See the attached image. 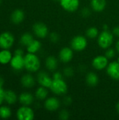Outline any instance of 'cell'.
Segmentation results:
<instances>
[{
	"label": "cell",
	"instance_id": "obj_28",
	"mask_svg": "<svg viewBox=\"0 0 119 120\" xmlns=\"http://www.w3.org/2000/svg\"><path fill=\"white\" fill-rule=\"evenodd\" d=\"M116 52L114 51V49H107V50L105 52V56L108 58V59H112V58H114L115 56Z\"/></svg>",
	"mask_w": 119,
	"mask_h": 120
},
{
	"label": "cell",
	"instance_id": "obj_33",
	"mask_svg": "<svg viewBox=\"0 0 119 120\" xmlns=\"http://www.w3.org/2000/svg\"><path fill=\"white\" fill-rule=\"evenodd\" d=\"M4 93H5V91H4V89H2V86H0V105L4 101Z\"/></svg>",
	"mask_w": 119,
	"mask_h": 120
},
{
	"label": "cell",
	"instance_id": "obj_9",
	"mask_svg": "<svg viewBox=\"0 0 119 120\" xmlns=\"http://www.w3.org/2000/svg\"><path fill=\"white\" fill-rule=\"evenodd\" d=\"M107 75L114 80H119V63L114 61L108 64L107 67Z\"/></svg>",
	"mask_w": 119,
	"mask_h": 120
},
{
	"label": "cell",
	"instance_id": "obj_14",
	"mask_svg": "<svg viewBox=\"0 0 119 120\" xmlns=\"http://www.w3.org/2000/svg\"><path fill=\"white\" fill-rule=\"evenodd\" d=\"M11 65L15 70H20L25 68V59L22 56L15 55L11 60Z\"/></svg>",
	"mask_w": 119,
	"mask_h": 120
},
{
	"label": "cell",
	"instance_id": "obj_3",
	"mask_svg": "<svg viewBox=\"0 0 119 120\" xmlns=\"http://www.w3.org/2000/svg\"><path fill=\"white\" fill-rule=\"evenodd\" d=\"M53 93L57 95H64L68 90V86L66 82L62 79H53L50 87Z\"/></svg>",
	"mask_w": 119,
	"mask_h": 120
},
{
	"label": "cell",
	"instance_id": "obj_12",
	"mask_svg": "<svg viewBox=\"0 0 119 120\" xmlns=\"http://www.w3.org/2000/svg\"><path fill=\"white\" fill-rule=\"evenodd\" d=\"M60 106V103L59 100L55 97H50L47 98L44 103L45 108L50 112L56 111L58 109H59Z\"/></svg>",
	"mask_w": 119,
	"mask_h": 120
},
{
	"label": "cell",
	"instance_id": "obj_42",
	"mask_svg": "<svg viewBox=\"0 0 119 120\" xmlns=\"http://www.w3.org/2000/svg\"><path fill=\"white\" fill-rule=\"evenodd\" d=\"M1 0H0V4H1Z\"/></svg>",
	"mask_w": 119,
	"mask_h": 120
},
{
	"label": "cell",
	"instance_id": "obj_38",
	"mask_svg": "<svg viewBox=\"0 0 119 120\" xmlns=\"http://www.w3.org/2000/svg\"><path fill=\"white\" fill-rule=\"evenodd\" d=\"M4 83V81L3 79V78L1 77H0V86H2Z\"/></svg>",
	"mask_w": 119,
	"mask_h": 120
},
{
	"label": "cell",
	"instance_id": "obj_16",
	"mask_svg": "<svg viewBox=\"0 0 119 120\" xmlns=\"http://www.w3.org/2000/svg\"><path fill=\"white\" fill-rule=\"evenodd\" d=\"M19 101L22 105L29 106L34 101V97L31 94L29 93H22L19 96Z\"/></svg>",
	"mask_w": 119,
	"mask_h": 120
},
{
	"label": "cell",
	"instance_id": "obj_35",
	"mask_svg": "<svg viewBox=\"0 0 119 120\" xmlns=\"http://www.w3.org/2000/svg\"><path fill=\"white\" fill-rule=\"evenodd\" d=\"M64 103L65 105H69L72 103V98L70 97H65L64 100Z\"/></svg>",
	"mask_w": 119,
	"mask_h": 120
},
{
	"label": "cell",
	"instance_id": "obj_30",
	"mask_svg": "<svg viewBox=\"0 0 119 120\" xmlns=\"http://www.w3.org/2000/svg\"><path fill=\"white\" fill-rule=\"evenodd\" d=\"M69 118V112L67 110H62L60 112V119L66 120Z\"/></svg>",
	"mask_w": 119,
	"mask_h": 120
},
{
	"label": "cell",
	"instance_id": "obj_17",
	"mask_svg": "<svg viewBox=\"0 0 119 120\" xmlns=\"http://www.w3.org/2000/svg\"><path fill=\"white\" fill-rule=\"evenodd\" d=\"M91 7L96 12L102 11L106 7V0H91Z\"/></svg>",
	"mask_w": 119,
	"mask_h": 120
},
{
	"label": "cell",
	"instance_id": "obj_18",
	"mask_svg": "<svg viewBox=\"0 0 119 120\" xmlns=\"http://www.w3.org/2000/svg\"><path fill=\"white\" fill-rule=\"evenodd\" d=\"M21 84L25 88H31L35 84V80L31 75H25L21 78Z\"/></svg>",
	"mask_w": 119,
	"mask_h": 120
},
{
	"label": "cell",
	"instance_id": "obj_1",
	"mask_svg": "<svg viewBox=\"0 0 119 120\" xmlns=\"http://www.w3.org/2000/svg\"><path fill=\"white\" fill-rule=\"evenodd\" d=\"M25 68L29 72H35L38 71L41 66L40 60L35 53H28L24 57Z\"/></svg>",
	"mask_w": 119,
	"mask_h": 120
},
{
	"label": "cell",
	"instance_id": "obj_31",
	"mask_svg": "<svg viewBox=\"0 0 119 120\" xmlns=\"http://www.w3.org/2000/svg\"><path fill=\"white\" fill-rule=\"evenodd\" d=\"M64 74L65 76L67 77H72L74 74V71H73V69L72 68H69V67H67L64 70Z\"/></svg>",
	"mask_w": 119,
	"mask_h": 120
},
{
	"label": "cell",
	"instance_id": "obj_20",
	"mask_svg": "<svg viewBox=\"0 0 119 120\" xmlns=\"http://www.w3.org/2000/svg\"><path fill=\"white\" fill-rule=\"evenodd\" d=\"M86 83L90 86H95L99 82V78L95 72H89L86 77Z\"/></svg>",
	"mask_w": 119,
	"mask_h": 120
},
{
	"label": "cell",
	"instance_id": "obj_7",
	"mask_svg": "<svg viewBox=\"0 0 119 120\" xmlns=\"http://www.w3.org/2000/svg\"><path fill=\"white\" fill-rule=\"evenodd\" d=\"M33 31L34 34L41 39L45 38L48 33L47 26L43 22H36L33 25Z\"/></svg>",
	"mask_w": 119,
	"mask_h": 120
},
{
	"label": "cell",
	"instance_id": "obj_24",
	"mask_svg": "<svg viewBox=\"0 0 119 120\" xmlns=\"http://www.w3.org/2000/svg\"><path fill=\"white\" fill-rule=\"evenodd\" d=\"M48 94V92L47 88L41 86L36 89V93H35V96L37 99L42 101L47 98Z\"/></svg>",
	"mask_w": 119,
	"mask_h": 120
},
{
	"label": "cell",
	"instance_id": "obj_21",
	"mask_svg": "<svg viewBox=\"0 0 119 120\" xmlns=\"http://www.w3.org/2000/svg\"><path fill=\"white\" fill-rule=\"evenodd\" d=\"M12 55L8 49H3L0 51V63L7 64L11 62Z\"/></svg>",
	"mask_w": 119,
	"mask_h": 120
},
{
	"label": "cell",
	"instance_id": "obj_4",
	"mask_svg": "<svg viewBox=\"0 0 119 120\" xmlns=\"http://www.w3.org/2000/svg\"><path fill=\"white\" fill-rule=\"evenodd\" d=\"M88 42L85 37L82 35H78L74 37L71 41L72 49L76 51H81L84 50L87 46Z\"/></svg>",
	"mask_w": 119,
	"mask_h": 120
},
{
	"label": "cell",
	"instance_id": "obj_29",
	"mask_svg": "<svg viewBox=\"0 0 119 120\" xmlns=\"http://www.w3.org/2000/svg\"><path fill=\"white\" fill-rule=\"evenodd\" d=\"M50 39L52 42L56 43L59 41V35L55 32H53L50 34Z\"/></svg>",
	"mask_w": 119,
	"mask_h": 120
},
{
	"label": "cell",
	"instance_id": "obj_11",
	"mask_svg": "<svg viewBox=\"0 0 119 120\" xmlns=\"http://www.w3.org/2000/svg\"><path fill=\"white\" fill-rule=\"evenodd\" d=\"M37 80H38V82L40 84L41 86H44L46 88H50L51 84H52L53 79L46 72H40L38 74Z\"/></svg>",
	"mask_w": 119,
	"mask_h": 120
},
{
	"label": "cell",
	"instance_id": "obj_13",
	"mask_svg": "<svg viewBox=\"0 0 119 120\" xmlns=\"http://www.w3.org/2000/svg\"><path fill=\"white\" fill-rule=\"evenodd\" d=\"M74 53L72 49L68 47H65L62 49L59 53L60 60L63 63H69L73 58Z\"/></svg>",
	"mask_w": 119,
	"mask_h": 120
},
{
	"label": "cell",
	"instance_id": "obj_40",
	"mask_svg": "<svg viewBox=\"0 0 119 120\" xmlns=\"http://www.w3.org/2000/svg\"><path fill=\"white\" fill-rule=\"evenodd\" d=\"M116 109H117V111L119 112V102L117 103V105H116Z\"/></svg>",
	"mask_w": 119,
	"mask_h": 120
},
{
	"label": "cell",
	"instance_id": "obj_36",
	"mask_svg": "<svg viewBox=\"0 0 119 120\" xmlns=\"http://www.w3.org/2000/svg\"><path fill=\"white\" fill-rule=\"evenodd\" d=\"M113 33H114V35H116V36H117V37H119V27H116L114 29V30H113Z\"/></svg>",
	"mask_w": 119,
	"mask_h": 120
},
{
	"label": "cell",
	"instance_id": "obj_8",
	"mask_svg": "<svg viewBox=\"0 0 119 120\" xmlns=\"http://www.w3.org/2000/svg\"><path fill=\"white\" fill-rule=\"evenodd\" d=\"M108 58L105 56H97L94 58L92 62L93 68L97 70H102L107 68L109 63Z\"/></svg>",
	"mask_w": 119,
	"mask_h": 120
},
{
	"label": "cell",
	"instance_id": "obj_15",
	"mask_svg": "<svg viewBox=\"0 0 119 120\" xmlns=\"http://www.w3.org/2000/svg\"><path fill=\"white\" fill-rule=\"evenodd\" d=\"M25 13L20 9H16L11 13V19L14 24H19L24 20Z\"/></svg>",
	"mask_w": 119,
	"mask_h": 120
},
{
	"label": "cell",
	"instance_id": "obj_19",
	"mask_svg": "<svg viewBox=\"0 0 119 120\" xmlns=\"http://www.w3.org/2000/svg\"><path fill=\"white\" fill-rule=\"evenodd\" d=\"M4 101L9 105L14 104L17 101V96L14 91L11 90L5 91L4 93Z\"/></svg>",
	"mask_w": 119,
	"mask_h": 120
},
{
	"label": "cell",
	"instance_id": "obj_27",
	"mask_svg": "<svg viewBox=\"0 0 119 120\" xmlns=\"http://www.w3.org/2000/svg\"><path fill=\"white\" fill-rule=\"evenodd\" d=\"M86 35L90 39H95V38L97 37L99 35L97 28H96L95 27H89L86 31Z\"/></svg>",
	"mask_w": 119,
	"mask_h": 120
},
{
	"label": "cell",
	"instance_id": "obj_32",
	"mask_svg": "<svg viewBox=\"0 0 119 120\" xmlns=\"http://www.w3.org/2000/svg\"><path fill=\"white\" fill-rule=\"evenodd\" d=\"M62 79V75L60 72H56L53 74V79Z\"/></svg>",
	"mask_w": 119,
	"mask_h": 120
},
{
	"label": "cell",
	"instance_id": "obj_10",
	"mask_svg": "<svg viewBox=\"0 0 119 120\" xmlns=\"http://www.w3.org/2000/svg\"><path fill=\"white\" fill-rule=\"evenodd\" d=\"M61 6L68 12L76 11L79 6V0H60Z\"/></svg>",
	"mask_w": 119,
	"mask_h": 120
},
{
	"label": "cell",
	"instance_id": "obj_2",
	"mask_svg": "<svg viewBox=\"0 0 119 120\" xmlns=\"http://www.w3.org/2000/svg\"><path fill=\"white\" fill-rule=\"evenodd\" d=\"M114 35L109 30H104L97 37V43L100 47L103 49H109L113 44Z\"/></svg>",
	"mask_w": 119,
	"mask_h": 120
},
{
	"label": "cell",
	"instance_id": "obj_6",
	"mask_svg": "<svg viewBox=\"0 0 119 120\" xmlns=\"http://www.w3.org/2000/svg\"><path fill=\"white\" fill-rule=\"evenodd\" d=\"M14 43L13 35L8 32H3L0 34V47L3 49H8Z\"/></svg>",
	"mask_w": 119,
	"mask_h": 120
},
{
	"label": "cell",
	"instance_id": "obj_41",
	"mask_svg": "<svg viewBox=\"0 0 119 120\" xmlns=\"http://www.w3.org/2000/svg\"><path fill=\"white\" fill-rule=\"evenodd\" d=\"M118 62L119 63V58H118Z\"/></svg>",
	"mask_w": 119,
	"mask_h": 120
},
{
	"label": "cell",
	"instance_id": "obj_23",
	"mask_svg": "<svg viewBox=\"0 0 119 120\" xmlns=\"http://www.w3.org/2000/svg\"><path fill=\"white\" fill-rule=\"evenodd\" d=\"M41 47V44L39 41L34 39L27 46V50L28 53H36Z\"/></svg>",
	"mask_w": 119,
	"mask_h": 120
},
{
	"label": "cell",
	"instance_id": "obj_25",
	"mask_svg": "<svg viewBox=\"0 0 119 120\" xmlns=\"http://www.w3.org/2000/svg\"><path fill=\"white\" fill-rule=\"evenodd\" d=\"M33 40H34V39H33V37L31 34L25 33L21 36L20 41L22 45L27 46Z\"/></svg>",
	"mask_w": 119,
	"mask_h": 120
},
{
	"label": "cell",
	"instance_id": "obj_26",
	"mask_svg": "<svg viewBox=\"0 0 119 120\" xmlns=\"http://www.w3.org/2000/svg\"><path fill=\"white\" fill-rule=\"evenodd\" d=\"M11 115V111L7 106H2L0 108V117L2 119H7Z\"/></svg>",
	"mask_w": 119,
	"mask_h": 120
},
{
	"label": "cell",
	"instance_id": "obj_39",
	"mask_svg": "<svg viewBox=\"0 0 119 120\" xmlns=\"http://www.w3.org/2000/svg\"><path fill=\"white\" fill-rule=\"evenodd\" d=\"M116 51L119 53V40L116 42Z\"/></svg>",
	"mask_w": 119,
	"mask_h": 120
},
{
	"label": "cell",
	"instance_id": "obj_37",
	"mask_svg": "<svg viewBox=\"0 0 119 120\" xmlns=\"http://www.w3.org/2000/svg\"><path fill=\"white\" fill-rule=\"evenodd\" d=\"M15 55H18V56H22L23 55V51L22 49H17L15 51Z\"/></svg>",
	"mask_w": 119,
	"mask_h": 120
},
{
	"label": "cell",
	"instance_id": "obj_34",
	"mask_svg": "<svg viewBox=\"0 0 119 120\" xmlns=\"http://www.w3.org/2000/svg\"><path fill=\"white\" fill-rule=\"evenodd\" d=\"M81 13L82 15L84 16V17H86V16H88L90 14V10L87 8H85L82 10L81 11Z\"/></svg>",
	"mask_w": 119,
	"mask_h": 120
},
{
	"label": "cell",
	"instance_id": "obj_5",
	"mask_svg": "<svg viewBox=\"0 0 119 120\" xmlns=\"http://www.w3.org/2000/svg\"><path fill=\"white\" fill-rule=\"evenodd\" d=\"M17 117L19 120H32L34 117V113L29 107L22 105L17 111Z\"/></svg>",
	"mask_w": 119,
	"mask_h": 120
},
{
	"label": "cell",
	"instance_id": "obj_43",
	"mask_svg": "<svg viewBox=\"0 0 119 120\" xmlns=\"http://www.w3.org/2000/svg\"><path fill=\"white\" fill-rule=\"evenodd\" d=\"M55 1H57V0H55Z\"/></svg>",
	"mask_w": 119,
	"mask_h": 120
},
{
	"label": "cell",
	"instance_id": "obj_22",
	"mask_svg": "<svg viewBox=\"0 0 119 120\" xmlns=\"http://www.w3.org/2000/svg\"><path fill=\"white\" fill-rule=\"evenodd\" d=\"M46 66L50 71H54L58 68V60L54 56H48L46 60Z\"/></svg>",
	"mask_w": 119,
	"mask_h": 120
}]
</instances>
